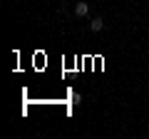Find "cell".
I'll use <instances>...</instances> for the list:
<instances>
[{
	"mask_svg": "<svg viewBox=\"0 0 149 139\" xmlns=\"http://www.w3.org/2000/svg\"><path fill=\"white\" fill-rule=\"evenodd\" d=\"M102 27H104V20H102V17H95V20L90 22V30H92V32H100Z\"/></svg>",
	"mask_w": 149,
	"mask_h": 139,
	"instance_id": "7a4b0ae2",
	"label": "cell"
},
{
	"mask_svg": "<svg viewBox=\"0 0 149 139\" xmlns=\"http://www.w3.org/2000/svg\"><path fill=\"white\" fill-rule=\"evenodd\" d=\"M87 13H90V5H87L85 0H80V3H74V15H77V17H85Z\"/></svg>",
	"mask_w": 149,
	"mask_h": 139,
	"instance_id": "6da1fadb",
	"label": "cell"
}]
</instances>
